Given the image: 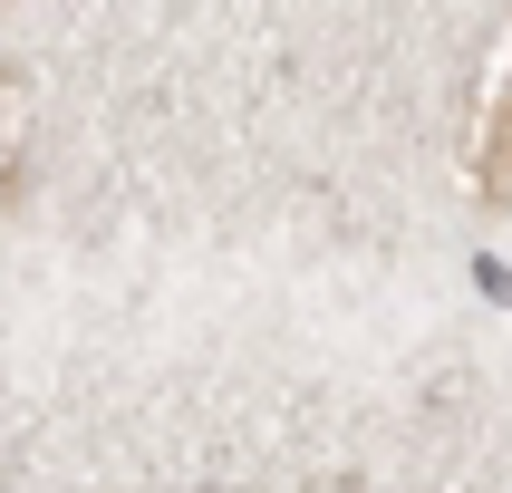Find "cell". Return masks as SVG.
Segmentation results:
<instances>
[{"instance_id": "1", "label": "cell", "mask_w": 512, "mask_h": 493, "mask_svg": "<svg viewBox=\"0 0 512 493\" xmlns=\"http://www.w3.org/2000/svg\"><path fill=\"white\" fill-rule=\"evenodd\" d=\"M484 194H512V78H503V107H493V136H484Z\"/></svg>"}, {"instance_id": "2", "label": "cell", "mask_w": 512, "mask_h": 493, "mask_svg": "<svg viewBox=\"0 0 512 493\" xmlns=\"http://www.w3.org/2000/svg\"><path fill=\"white\" fill-rule=\"evenodd\" d=\"M474 281H484V300H503V310H512V271H503V261H474Z\"/></svg>"}]
</instances>
